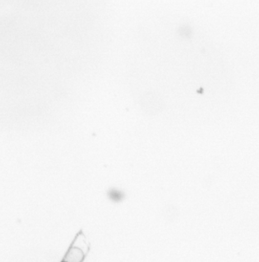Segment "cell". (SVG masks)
<instances>
[{
  "mask_svg": "<svg viewBox=\"0 0 259 262\" xmlns=\"http://www.w3.org/2000/svg\"><path fill=\"white\" fill-rule=\"evenodd\" d=\"M86 255L80 248L71 245L62 262H83Z\"/></svg>",
  "mask_w": 259,
  "mask_h": 262,
  "instance_id": "cell-1",
  "label": "cell"
},
{
  "mask_svg": "<svg viewBox=\"0 0 259 262\" xmlns=\"http://www.w3.org/2000/svg\"><path fill=\"white\" fill-rule=\"evenodd\" d=\"M72 245L73 247L80 248L83 250L84 253L87 254L89 250L90 245L87 237L84 235L83 233H80L76 234L75 238L73 240Z\"/></svg>",
  "mask_w": 259,
  "mask_h": 262,
  "instance_id": "cell-2",
  "label": "cell"
}]
</instances>
